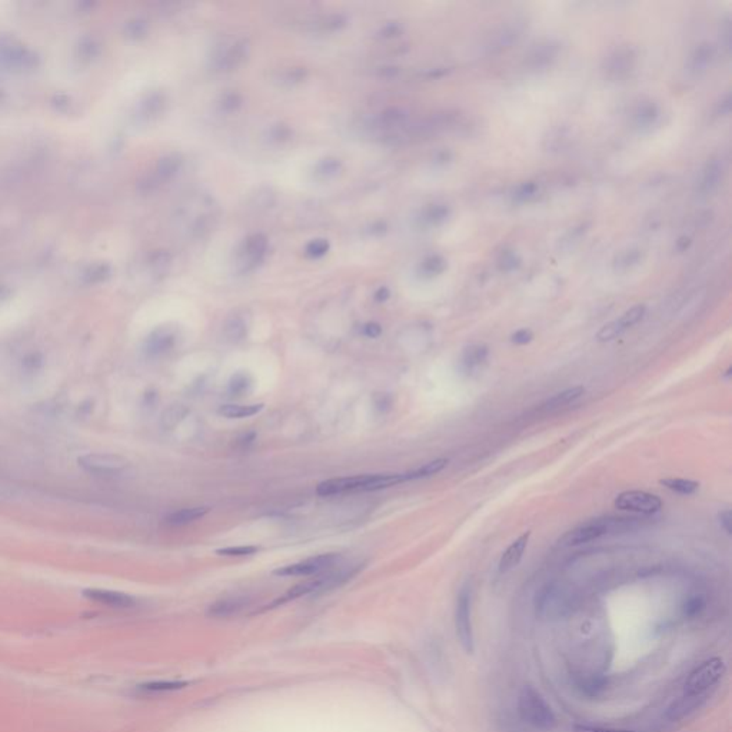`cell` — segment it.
I'll list each match as a JSON object with an SVG mask.
<instances>
[{
  "label": "cell",
  "mask_w": 732,
  "mask_h": 732,
  "mask_svg": "<svg viewBox=\"0 0 732 732\" xmlns=\"http://www.w3.org/2000/svg\"><path fill=\"white\" fill-rule=\"evenodd\" d=\"M362 568H363V563H360V562L342 565L339 568L334 566L332 569L317 575L315 578H310L305 582L295 585L288 592H285L282 597L275 599L271 604V606H278V605L286 604L289 601H293L300 597L310 595V594H322V592H328L335 588H339L343 584H346L348 581H350L355 575H358L362 571Z\"/></svg>",
  "instance_id": "6da1fadb"
},
{
  "label": "cell",
  "mask_w": 732,
  "mask_h": 732,
  "mask_svg": "<svg viewBox=\"0 0 732 732\" xmlns=\"http://www.w3.org/2000/svg\"><path fill=\"white\" fill-rule=\"evenodd\" d=\"M402 482H406L405 474H372L343 477L321 482L317 487V494L321 496H332L346 492H371L391 488Z\"/></svg>",
  "instance_id": "7a4b0ae2"
},
{
  "label": "cell",
  "mask_w": 732,
  "mask_h": 732,
  "mask_svg": "<svg viewBox=\"0 0 732 732\" xmlns=\"http://www.w3.org/2000/svg\"><path fill=\"white\" fill-rule=\"evenodd\" d=\"M638 518H598L585 522V524L566 532L559 541L563 547H575L588 544L611 532H625L635 530L641 525Z\"/></svg>",
  "instance_id": "3957f363"
},
{
  "label": "cell",
  "mask_w": 732,
  "mask_h": 732,
  "mask_svg": "<svg viewBox=\"0 0 732 732\" xmlns=\"http://www.w3.org/2000/svg\"><path fill=\"white\" fill-rule=\"evenodd\" d=\"M519 718L538 731H551L556 718L548 702L532 687H524L518 697Z\"/></svg>",
  "instance_id": "277c9868"
},
{
  "label": "cell",
  "mask_w": 732,
  "mask_h": 732,
  "mask_svg": "<svg viewBox=\"0 0 732 732\" xmlns=\"http://www.w3.org/2000/svg\"><path fill=\"white\" fill-rule=\"evenodd\" d=\"M726 666L721 658H711L697 666L688 676L684 685L687 698H695L707 693L725 675Z\"/></svg>",
  "instance_id": "5b68a950"
},
{
  "label": "cell",
  "mask_w": 732,
  "mask_h": 732,
  "mask_svg": "<svg viewBox=\"0 0 732 732\" xmlns=\"http://www.w3.org/2000/svg\"><path fill=\"white\" fill-rule=\"evenodd\" d=\"M269 240L264 233H253L242 240L236 250L235 267L240 275L257 269L267 257Z\"/></svg>",
  "instance_id": "8992f818"
},
{
  "label": "cell",
  "mask_w": 732,
  "mask_h": 732,
  "mask_svg": "<svg viewBox=\"0 0 732 732\" xmlns=\"http://www.w3.org/2000/svg\"><path fill=\"white\" fill-rule=\"evenodd\" d=\"M339 561V554H322L281 566L274 571V575H278V577H317V575L332 569Z\"/></svg>",
  "instance_id": "52a82bcc"
},
{
  "label": "cell",
  "mask_w": 732,
  "mask_h": 732,
  "mask_svg": "<svg viewBox=\"0 0 732 732\" xmlns=\"http://www.w3.org/2000/svg\"><path fill=\"white\" fill-rule=\"evenodd\" d=\"M637 63V50L630 44H621L612 49L605 56L602 71L609 80H622L628 78Z\"/></svg>",
  "instance_id": "ba28073f"
},
{
  "label": "cell",
  "mask_w": 732,
  "mask_h": 732,
  "mask_svg": "<svg viewBox=\"0 0 732 732\" xmlns=\"http://www.w3.org/2000/svg\"><path fill=\"white\" fill-rule=\"evenodd\" d=\"M250 54V42L248 39H239L232 44H224L216 47L211 59L212 69L216 72H232L245 63Z\"/></svg>",
  "instance_id": "9c48e42d"
},
{
  "label": "cell",
  "mask_w": 732,
  "mask_h": 732,
  "mask_svg": "<svg viewBox=\"0 0 732 732\" xmlns=\"http://www.w3.org/2000/svg\"><path fill=\"white\" fill-rule=\"evenodd\" d=\"M455 628L459 644L465 649V652H474V631L472 621H470V590L469 587H463L459 591L456 599L455 609Z\"/></svg>",
  "instance_id": "30bf717a"
},
{
  "label": "cell",
  "mask_w": 732,
  "mask_h": 732,
  "mask_svg": "<svg viewBox=\"0 0 732 732\" xmlns=\"http://www.w3.org/2000/svg\"><path fill=\"white\" fill-rule=\"evenodd\" d=\"M183 156L178 152H172V153H168L165 154L164 158H161L158 161V164H156L154 169H153V173L146 176L140 186H142V190L143 192H153L158 189L159 186H162L164 183L172 181L175 176H178V173L182 171V166H183Z\"/></svg>",
  "instance_id": "8fae6325"
},
{
  "label": "cell",
  "mask_w": 732,
  "mask_h": 732,
  "mask_svg": "<svg viewBox=\"0 0 732 732\" xmlns=\"http://www.w3.org/2000/svg\"><path fill=\"white\" fill-rule=\"evenodd\" d=\"M78 463L86 472L97 475H115L129 466V460L115 453H86L79 456Z\"/></svg>",
  "instance_id": "7c38bea8"
},
{
  "label": "cell",
  "mask_w": 732,
  "mask_h": 732,
  "mask_svg": "<svg viewBox=\"0 0 732 732\" xmlns=\"http://www.w3.org/2000/svg\"><path fill=\"white\" fill-rule=\"evenodd\" d=\"M615 508L626 512H637L642 515H652L662 508V501L658 495L645 491H625L615 498Z\"/></svg>",
  "instance_id": "4fadbf2b"
},
{
  "label": "cell",
  "mask_w": 732,
  "mask_h": 732,
  "mask_svg": "<svg viewBox=\"0 0 732 732\" xmlns=\"http://www.w3.org/2000/svg\"><path fill=\"white\" fill-rule=\"evenodd\" d=\"M35 63V55L23 43L15 37L0 39V65L9 69L30 68Z\"/></svg>",
  "instance_id": "5bb4252c"
},
{
  "label": "cell",
  "mask_w": 732,
  "mask_h": 732,
  "mask_svg": "<svg viewBox=\"0 0 732 732\" xmlns=\"http://www.w3.org/2000/svg\"><path fill=\"white\" fill-rule=\"evenodd\" d=\"M645 312H647L645 305L640 303V305L633 306L631 309L626 310L622 317H619L614 322L602 327L601 331L597 334V339L599 342H608V341L618 338L625 331H628L630 328H633L634 325L641 322L642 318L645 317Z\"/></svg>",
  "instance_id": "9a60e30c"
},
{
  "label": "cell",
  "mask_w": 732,
  "mask_h": 732,
  "mask_svg": "<svg viewBox=\"0 0 732 732\" xmlns=\"http://www.w3.org/2000/svg\"><path fill=\"white\" fill-rule=\"evenodd\" d=\"M561 43L556 40H542L535 43L525 55V63L531 69H547L558 59Z\"/></svg>",
  "instance_id": "2e32d148"
},
{
  "label": "cell",
  "mask_w": 732,
  "mask_h": 732,
  "mask_svg": "<svg viewBox=\"0 0 732 732\" xmlns=\"http://www.w3.org/2000/svg\"><path fill=\"white\" fill-rule=\"evenodd\" d=\"M178 331L172 327H161L150 334L145 350L149 356L159 358L169 353L178 345Z\"/></svg>",
  "instance_id": "e0dca14e"
},
{
  "label": "cell",
  "mask_w": 732,
  "mask_h": 732,
  "mask_svg": "<svg viewBox=\"0 0 732 732\" xmlns=\"http://www.w3.org/2000/svg\"><path fill=\"white\" fill-rule=\"evenodd\" d=\"M661 116L659 104L652 99L638 100L631 111V122L640 130L651 129L657 125Z\"/></svg>",
  "instance_id": "ac0fdd59"
},
{
  "label": "cell",
  "mask_w": 732,
  "mask_h": 732,
  "mask_svg": "<svg viewBox=\"0 0 732 732\" xmlns=\"http://www.w3.org/2000/svg\"><path fill=\"white\" fill-rule=\"evenodd\" d=\"M522 33H524V25L515 22L505 25L491 36L487 49L489 54H499V51L512 47V44L520 39Z\"/></svg>",
  "instance_id": "d6986e66"
},
{
  "label": "cell",
  "mask_w": 732,
  "mask_h": 732,
  "mask_svg": "<svg viewBox=\"0 0 732 732\" xmlns=\"http://www.w3.org/2000/svg\"><path fill=\"white\" fill-rule=\"evenodd\" d=\"M83 595L90 599V601H94L97 604H103V605H108L111 608H121V609H126V608H132L136 605V599L128 594H123V592H118V591H109V590H96V588H89V590H85L83 591Z\"/></svg>",
  "instance_id": "ffe728a7"
},
{
  "label": "cell",
  "mask_w": 732,
  "mask_h": 732,
  "mask_svg": "<svg viewBox=\"0 0 732 732\" xmlns=\"http://www.w3.org/2000/svg\"><path fill=\"white\" fill-rule=\"evenodd\" d=\"M724 179V165L719 159H709L701 173V179L698 182V190L704 196H709L715 193Z\"/></svg>",
  "instance_id": "44dd1931"
},
{
  "label": "cell",
  "mask_w": 732,
  "mask_h": 732,
  "mask_svg": "<svg viewBox=\"0 0 732 732\" xmlns=\"http://www.w3.org/2000/svg\"><path fill=\"white\" fill-rule=\"evenodd\" d=\"M714 58H715V46L709 42L700 43L690 55L688 72L695 76L702 75L709 68Z\"/></svg>",
  "instance_id": "7402d4cb"
},
{
  "label": "cell",
  "mask_w": 732,
  "mask_h": 732,
  "mask_svg": "<svg viewBox=\"0 0 732 732\" xmlns=\"http://www.w3.org/2000/svg\"><path fill=\"white\" fill-rule=\"evenodd\" d=\"M530 538H531V532L522 534L506 548V551L502 554L501 561H499L501 573H505V572L513 569L520 562V559H522V556H524V552L528 547Z\"/></svg>",
  "instance_id": "603a6c76"
},
{
  "label": "cell",
  "mask_w": 732,
  "mask_h": 732,
  "mask_svg": "<svg viewBox=\"0 0 732 732\" xmlns=\"http://www.w3.org/2000/svg\"><path fill=\"white\" fill-rule=\"evenodd\" d=\"M166 108V96L164 92H150L139 104L138 116L143 122L153 121L165 111Z\"/></svg>",
  "instance_id": "cb8c5ba5"
},
{
  "label": "cell",
  "mask_w": 732,
  "mask_h": 732,
  "mask_svg": "<svg viewBox=\"0 0 732 732\" xmlns=\"http://www.w3.org/2000/svg\"><path fill=\"white\" fill-rule=\"evenodd\" d=\"M249 602L250 601L248 597H242V595L226 597V598L218 599L216 602H214L211 606H209L207 614L216 616V618L232 616V615L239 614L242 609H245L249 605Z\"/></svg>",
  "instance_id": "d4e9b609"
},
{
  "label": "cell",
  "mask_w": 732,
  "mask_h": 732,
  "mask_svg": "<svg viewBox=\"0 0 732 732\" xmlns=\"http://www.w3.org/2000/svg\"><path fill=\"white\" fill-rule=\"evenodd\" d=\"M451 216V207L445 203H429L427 205L420 216H417V221H420V224L425 228H437L442 224H445Z\"/></svg>",
  "instance_id": "484cf974"
},
{
  "label": "cell",
  "mask_w": 732,
  "mask_h": 732,
  "mask_svg": "<svg viewBox=\"0 0 732 732\" xmlns=\"http://www.w3.org/2000/svg\"><path fill=\"white\" fill-rule=\"evenodd\" d=\"M209 512L206 506H193V508H182L171 512L165 516V522L171 527H185L193 522L202 519Z\"/></svg>",
  "instance_id": "4316f807"
},
{
  "label": "cell",
  "mask_w": 732,
  "mask_h": 732,
  "mask_svg": "<svg viewBox=\"0 0 732 732\" xmlns=\"http://www.w3.org/2000/svg\"><path fill=\"white\" fill-rule=\"evenodd\" d=\"M408 119V115L401 108H389L381 112L378 116H375L368 126L372 129H381V130H389L398 126H402Z\"/></svg>",
  "instance_id": "83f0119b"
},
{
  "label": "cell",
  "mask_w": 732,
  "mask_h": 732,
  "mask_svg": "<svg viewBox=\"0 0 732 732\" xmlns=\"http://www.w3.org/2000/svg\"><path fill=\"white\" fill-rule=\"evenodd\" d=\"M585 394V388L584 386H573V388H569V389H565L556 395H554L552 398H549L544 405H542V410L544 412H555V410H559L561 408H565L573 402H577L578 399H581Z\"/></svg>",
  "instance_id": "f1b7e54d"
},
{
  "label": "cell",
  "mask_w": 732,
  "mask_h": 732,
  "mask_svg": "<svg viewBox=\"0 0 732 732\" xmlns=\"http://www.w3.org/2000/svg\"><path fill=\"white\" fill-rule=\"evenodd\" d=\"M343 171V164L336 156H327L313 166V176L321 182H328L338 178Z\"/></svg>",
  "instance_id": "f546056e"
},
{
  "label": "cell",
  "mask_w": 732,
  "mask_h": 732,
  "mask_svg": "<svg viewBox=\"0 0 732 732\" xmlns=\"http://www.w3.org/2000/svg\"><path fill=\"white\" fill-rule=\"evenodd\" d=\"M265 408L264 403H225L219 406L218 413L228 420H243V417H250L253 415H257L260 410Z\"/></svg>",
  "instance_id": "4dcf8cb0"
},
{
  "label": "cell",
  "mask_w": 732,
  "mask_h": 732,
  "mask_svg": "<svg viewBox=\"0 0 732 732\" xmlns=\"http://www.w3.org/2000/svg\"><path fill=\"white\" fill-rule=\"evenodd\" d=\"M446 259L438 253H432L421 260L420 267H417V275L425 279H432L435 276L442 275L446 271Z\"/></svg>",
  "instance_id": "1f68e13d"
},
{
  "label": "cell",
  "mask_w": 732,
  "mask_h": 732,
  "mask_svg": "<svg viewBox=\"0 0 732 732\" xmlns=\"http://www.w3.org/2000/svg\"><path fill=\"white\" fill-rule=\"evenodd\" d=\"M309 25L312 26V30L324 32V33L325 32L334 33V32H339L341 29H343L348 25V19L342 13H331V15H324V16L317 18Z\"/></svg>",
  "instance_id": "d6a6232c"
},
{
  "label": "cell",
  "mask_w": 732,
  "mask_h": 732,
  "mask_svg": "<svg viewBox=\"0 0 732 732\" xmlns=\"http://www.w3.org/2000/svg\"><path fill=\"white\" fill-rule=\"evenodd\" d=\"M448 459L445 458H439V459H435V460H431L420 468H416L413 470H409V472L405 474V478H406V482L408 481H416V480H424V478H429V477H434L439 472H442V470L446 468L448 465Z\"/></svg>",
  "instance_id": "836d02e7"
},
{
  "label": "cell",
  "mask_w": 732,
  "mask_h": 732,
  "mask_svg": "<svg viewBox=\"0 0 732 732\" xmlns=\"http://www.w3.org/2000/svg\"><path fill=\"white\" fill-rule=\"evenodd\" d=\"M188 685L185 681H153L142 684L136 688V693L145 694V695H153V694H165V693H173L178 690H183Z\"/></svg>",
  "instance_id": "e575fe53"
},
{
  "label": "cell",
  "mask_w": 732,
  "mask_h": 732,
  "mask_svg": "<svg viewBox=\"0 0 732 732\" xmlns=\"http://www.w3.org/2000/svg\"><path fill=\"white\" fill-rule=\"evenodd\" d=\"M642 260V250L638 248H630L623 252H621L616 257L614 267L616 271L623 272L638 267Z\"/></svg>",
  "instance_id": "d590c367"
},
{
  "label": "cell",
  "mask_w": 732,
  "mask_h": 732,
  "mask_svg": "<svg viewBox=\"0 0 732 732\" xmlns=\"http://www.w3.org/2000/svg\"><path fill=\"white\" fill-rule=\"evenodd\" d=\"M265 138H267L268 143H271L274 146H281V145L288 143L293 138V130L289 125H286L283 122H276L267 129Z\"/></svg>",
  "instance_id": "8d00e7d4"
},
{
  "label": "cell",
  "mask_w": 732,
  "mask_h": 732,
  "mask_svg": "<svg viewBox=\"0 0 732 732\" xmlns=\"http://www.w3.org/2000/svg\"><path fill=\"white\" fill-rule=\"evenodd\" d=\"M243 104V97L236 90H226L218 99V109L222 114L232 115L236 114Z\"/></svg>",
  "instance_id": "74e56055"
},
{
  "label": "cell",
  "mask_w": 732,
  "mask_h": 732,
  "mask_svg": "<svg viewBox=\"0 0 732 732\" xmlns=\"http://www.w3.org/2000/svg\"><path fill=\"white\" fill-rule=\"evenodd\" d=\"M661 485L679 495H693L700 489V484L684 478H665L659 481Z\"/></svg>",
  "instance_id": "f35d334b"
},
{
  "label": "cell",
  "mask_w": 732,
  "mask_h": 732,
  "mask_svg": "<svg viewBox=\"0 0 732 732\" xmlns=\"http://www.w3.org/2000/svg\"><path fill=\"white\" fill-rule=\"evenodd\" d=\"M539 186L534 181H527L516 185L512 190V200L516 203H527L538 196Z\"/></svg>",
  "instance_id": "ab89813d"
},
{
  "label": "cell",
  "mask_w": 732,
  "mask_h": 732,
  "mask_svg": "<svg viewBox=\"0 0 732 732\" xmlns=\"http://www.w3.org/2000/svg\"><path fill=\"white\" fill-rule=\"evenodd\" d=\"M522 265V257L518 255V252L512 249H505L499 253L496 259V267L504 274H511L513 271H518Z\"/></svg>",
  "instance_id": "60d3db41"
},
{
  "label": "cell",
  "mask_w": 732,
  "mask_h": 732,
  "mask_svg": "<svg viewBox=\"0 0 732 732\" xmlns=\"http://www.w3.org/2000/svg\"><path fill=\"white\" fill-rule=\"evenodd\" d=\"M487 356H488V349L485 346H481V345L470 346L463 353V366L466 368V371H472L487 359Z\"/></svg>",
  "instance_id": "b9f144b4"
},
{
  "label": "cell",
  "mask_w": 732,
  "mask_h": 732,
  "mask_svg": "<svg viewBox=\"0 0 732 732\" xmlns=\"http://www.w3.org/2000/svg\"><path fill=\"white\" fill-rule=\"evenodd\" d=\"M306 78H307V69L302 68V66H295V68H289V69L283 71L282 73H279L276 80L282 86L292 87V86H296V85H300L302 82H305Z\"/></svg>",
  "instance_id": "7bdbcfd3"
},
{
  "label": "cell",
  "mask_w": 732,
  "mask_h": 732,
  "mask_svg": "<svg viewBox=\"0 0 732 732\" xmlns=\"http://www.w3.org/2000/svg\"><path fill=\"white\" fill-rule=\"evenodd\" d=\"M225 335L232 342H238V341L245 338V335H246V322H245V318L242 315H239V313H236V315L229 318L228 322L225 324Z\"/></svg>",
  "instance_id": "ee69618b"
},
{
  "label": "cell",
  "mask_w": 732,
  "mask_h": 732,
  "mask_svg": "<svg viewBox=\"0 0 732 732\" xmlns=\"http://www.w3.org/2000/svg\"><path fill=\"white\" fill-rule=\"evenodd\" d=\"M149 265L156 275H162L168 272L172 265V255L168 250H158L150 256Z\"/></svg>",
  "instance_id": "f6af8a7d"
},
{
  "label": "cell",
  "mask_w": 732,
  "mask_h": 732,
  "mask_svg": "<svg viewBox=\"0 0 732 732\" xmlns=\"http://www.w3.org/2000/svg\"><path fill=\"white\" fill-rule=\"evenodd\" d=\"M329 249H331L329 240L324 239V238H318V239L310 240L305 246V255L310 259H321L329 252Z\"/></svg>",
  "instance_id": "bcb514c9"
},
{
  "label": "cell",
  "mask_w": 732,
  "mask_h": 732,
  "mask_svg": "<svg viewBox=\"0 0 732 732\" xmlns=\"http://www.w3.org/2000/svg\"><path fill=\"white\" fill-rule=\"evenodd\" d=\"M252 386V379L248 374H236L232 377L229 382V392L235 396H240L246 392H249Z\"/></svg>",
  "instance_id": "7dc6e473"
},
{
  "label": "cell",
  "mask_w": 732,
  "mask_h": 732,
  "mask_svg": "<svg viewBox=\"0 0 732 732\" xmlns=\"http://www.w3.org/2000/svg\"><path fill=\"white\" fill-rule=\"evenodd\" d=\"M257 551H259V548L253 547V545H239V547H228V548L218 549L216 554L222 555V556H249V555L256 554Z\"/></svg>",
  "instance_id": "c3c4849f"
},
{
  "label": "cell",
  "mask_w": 732,
  "mask_h": 732,
  "mask_svg": "<svg viewBox=\"0 0 732 732\" xmlns=\"http://www.w3.org/2000/svg\"><path fill=\"white\" fill-rule=\"evenodd\" d=\"M704 608H705V599H704V597H701V595H695V597L690 598V599L685 602V605H684V614H685L687 616L693 618V616L700 615V614L704 611Z\"/></svg>",
  "instance_id": "681fc988"
},
{
  "label": "cell",
  "mask_w": 732,
  "mask_h": 732,
  "mask_svg": "<svg viewBox=\"0 0 732 732\" xmlns=\"http://www.w3.org/2000/svg\"><path fill=\"white\" fill-rule=\"evenodd\" d=\"M126 29H128V35L130 37H133V39L143 37L147 32V23L143 19H133L128 23Z\"/></svg>",
  "instance_id": "f907efd6"
},
{
  "label": "cell",
  "mask_w": 732,
  "mask_h": 732,
  "mask_svg": "<svg viewBox=\"0 0 732 732\" xmlns=\"http://www.w3.org/2000/svg\"><path fill=\"white\" fill-rule=\"evenodd\" d=\"M186 413V409H183L181 405L179 406H173L172 409H169L168 412H165L164 415V422L166 427H173L178 424V420L176 417H183Z\"/></svg>",
  "instance_id": "816d5d0a"
},
{
  "label": "cell",
  "mask_w": 732,
  "mask_h": 732,
  "mask_svg": "<svg viewBox=\"0 0 732 732\" xmlns=\"http://www.w3.org/2000/svg\"><path fill=\"white\" fill-rule=\"evenodd\" d=\"M402 33V26L396 22H389L386 25H384L379 30V36L382 39H392V37H396Z\"/></svg>",
  "instance_id": "f5cc1de1"
},
{
  "label": "cell",
  "mask_w": 732,
  "mask_h": 732,
  "mask_svg": "<svg viewBox=\"0 0 732 732\" xmlns=\"http://www.w3.org/2000/svg\"><path fill=\"white\" fill-rule=\"evenodd\" d=\"M534 339V332L531 329H519L515 334H512L511 341L515 345H527Z\"/></svg>",
  "instance_id": "db71d44e"
},
{
  "label": "cell",
  "mask_w": 732,
  "mask_h": 732,
  "mask_svg": "<svg viewBox=\"0 0 732 732\" xmlns=\"http://www.w3.org/2000/svg\"><path fill=\"white\" fill-rule=\"evenodd\" d=\"M575 732H635L628 729H611V728H602V726H592V725H575Z\"/></svg>",
  "instance_id": "11a10c76"
},
{
  "label": "cell",
  "mask_w": 732,
  "mask_h": 732,
  "mask_svg": "<svg viewBox=\"0 0 732 732\" xmlns=\"http://www.w3.org/2000/svg\"><path fill=\"white\" fill-rule=\"evenodd\" d=\"M732 109V97L729 93H726L716 106V115L718 116H728Z\"/></svg>",
  "instance_id": "9f6ffc18"
},
{
  "label": "cell",
  "mask_w": 732,
  "mask_h": 732,
  "mask_svg": "<svg viewBox=\"0 0 732 732\" xmlns=\"http://www.w3.org/2000/svg\"><path fill=\"white\" fill-rule=\"evenodd\" d=\"M719 518V524H721V528L725 531L726 535H731L732 534V513L729 509L721 512L718 515Z\"/></svg>",
  "instance_id": "6f0895ef"
},
{
  "label": "cell",
  "mask_w": 732,
  "mask_h": 732,
  "mask_svg": "<svg viewBox=\"0 0 732 732\" xmlns=\"http://www.w3.org/2000/svg\"><path fill=\"white\" fill-rule=\"evenodd\" d=\"M362 334L366 336V338H378L381 336L382 334V328L379 324L377 322H370V324H365L363 328H362Z\"/></svg>",
  "instance_id": "680465c9"
},
{
  "label": "cell",
  "mask_w": 732,
  "mask_h": 732,
  "mask_svg": "<svg viewBox=\"0 0 732 732\" xmlns=\"http://www.w3.org/2000/svg\"><path fill=\"white\" fill-rule=\"evenodd\" d=\"M452 161V153L448 149H441L434 154V164L435 165H446Z\"/></svg>",
  "instance_id": "91938a15"
},
{
  "label": "cell",
  "mask_w": 732,
  "mask_h": 732,
  "mask_svg": "<svg viewBox=\"0 0 732 732\" xmlns=\"http://www.w3.org/2000/svg\"><path fill=\"white\" fill-rule=\"evenodd\" d=\"M386 231H388V225H386V222H384V221H377V222H374V224L370 226V229H368V232H370L371 235H374V236H381V235H384Z\"/></svg>",
  "instance_id": "94428289"
},
{
  "label": "cell",
  "mask_w": 732,
  "mask_h": 732,
  "mask_svg": "<svg viewBox=\"0 0 732 732\" xmlns=\"http://www.w3.org/2000/svg\"><path fill=\"white\" fill-rule=\"evenodd\" d=\"M691 243H693L691 238L687 236V235H684V236H679V238H678L675 248H676L678 252H687V250L690 249Z\"/></svg>",
  "instance_id": "6125c7cd"
},
{
  "label": "cell",
  "mask_w": 732,
  "mask_h": 732,
  "mask_svg": "<svg viewBox=\"0 0 732 732\" xmlns=\"http://www.w3.org/2000/svg\"><path fill=\"white\" fill-rule=\"evenodd\" d=\"M721 33H722L721 35L722 36V42H724L725 47L729 50V47H731V23H729V20L725 22L724 29L721 30Z\"/></svg>",
  "instance_id": "be15d7a7"
},
{
  "label": "cell",
  "mask_w": 732,
  "mask_h": 732,
  "mask_svg": "<svg viewBox=\"0 0 732 732\" xmlns=\"http://www.w3.org/2000/svg\"><path fill=\"white\" fill-rule=\"evenodd\" d=\"M389 296H391V291H389L386 286H381V288L375 292L374 299H375L377 302H381V303H382V302H386V300L389 299Z\"/></svg>",
  "instance_id": "e7e4bbea"
},
{
  "label": "cell",
  "mask_w": 732,
  "mask_h": 732,
  "mask_svg": "<svg viewBox=\"0 0 732 732\" xmlns=\"http://www.w3.org/2000/svg\"><path fill=\"white\" fill-rule=\"evenodd\" d=\"M399 73V69L395 66H384L379 69V75L382 78H395Z\"/></svg>",
  "instance_id": "03108f58"
},
{
  "label": "cell",
  "mask_w": 732,
  "mask_h": 732,
  "mask_svg": "<svg viewBox=\"0 0 732 732\" xmlns=\"http://www.w3.org/2000/svg\"><path fill=\"white\" fill-rule=\"evenodd\" d=\"M446 73H448V71H445L444 68H442V69L438 68V69H435V71L432 69L431 72H428L427 76H428V78H435V79H437V78H442V76H445Z\"/></svg>",
  "instance_id": "003e7915"
}]
</instances>
